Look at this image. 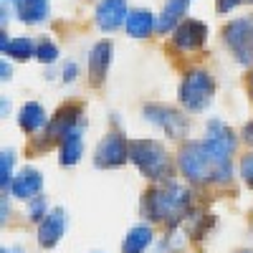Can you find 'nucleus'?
<instances>
[{
    "label": "nucleus",
    "instance_id": "f257e3e1",
    "mask_svg": "<svg viewBox=\"0 0 253 253\" xmlns=\"http://www.w3.org/2000/svg\"><path fill=\"white\" fill-rule=\"evenodd\" d=\"M190 208V190L182 185H162L144 193V213L152 220H180Z\"/></svg>",
    "mask_w": 253,
    "mask_h": 253
},
{
    "label": "nucleus",
    "instance_id": "f03ea898",
    "mask_svg": "<svg viewBox=\"0 0 253 253\" xmlns=\"http://www.w3.org/2000/svg\"><path fill=\"white\" fill-rule=\"evenodd\" d=\"M203 144H205L210 160H213L215 180H218V182L230 180V155L236 152V134L230 132L223 122L213 119V122H208Z\"/></svg>",
    "mask_w": 253,
    "mask_h": 253
},
{
    "label": "nucleus",
    "instance_id": "7ed1b4c3",
    "mask_svg": "<svg viewBox=\"0 0 253 253\" xmlns=\"http://www.w3.org/2000/svg\"><path fill=\"white\" fill-rule=\"evenodd\" d=\"M129 160L139 167V172L144 177H150L155 182L167 180L172 172L167 150L157 139H132L129 142Z\"/></svg>",
    "mask_w": 253,
    "mask_h": 253
},
{
    "label": "nucleus",
    "instance_id": "20e7f679",
    "mask_svg": "<svg viewBox=\"0 0 253 253\" xmlns=\"http://www.w3.org/2000/svg\"><path fill=\"white\" fill-rule=\"evenodd\" d=\"M215 94V81L213 74L205 69H193L187 71L182 84H180V104L187 112H203Z\"/></svg>",
    "mask_w": 253,
    "mask_h": 253
},
{
    "label": "nucleus",
    "instance_id": "39448f33",
    "mask_svg": "<svg viewBox=\"0 0 253 253\" xmlns=\"http://www.w3.org/2000/svg\"><path fill=\"white\" fill-rule=\"evenodd\" d=\"M177 165L190 182H208L215 177L213 160H210L203 142H187L177 155Z\"/></svg>",
    "mask_w": 253,
    "mask_h": 253
},
{
    "label": "nucleus",
    "instance_id": "423d86ee",
    "mask_svg": "<svg viewBox=\"0 0 253 253\" xmlns=\"http://www.w3.org/2000/svg\"><path fill=\"white\" fill-rule=\"evenodd\" d=\"M223 41H225V46L233 51L238 63L253 66V15L230 20L223 28Z\"/></svg>",
    "mask_w": 253,
    "mask_h": 253
},
{
    "label": "nucleus",
    "instance_id": "0eeeda50",
    "mask_svg": "<svg viewBox=\"0 0 253 253\" xmlns=\"http://www.w3.org/2000/svg\"><path fill=\"white\" fill-rule=\"evenodd\" d=\"M144 119H150L155 126H160V129L167 137H172V139L185 137L187 129H190L187 119L180 112H175L172 107H165V104H147L144 107Z\"/></svg>",
    "mask_w": 253,
    "mask_h": 253
},
{
    "label": "nucleus",
    "instance_id": "6e6552de",
    "mask_svg": "<svg viewBox=\"0 0 253 253\" xmlns=\"http://www.w3.org/2000/svg\"><path fill=\"white\" fill-rule=\"evenodd\" d=\"M208 38V26L195 18H182L177 28L172 31V46L177 51H198Z\"/></svg>",
    "mask_w": 253,
    "mask_h": 253
},
{
    "label": "nucleus",
    "instance_id": "1a4fd4ad",
    "mask_svg": "<svg viewBox=\"0 0 253 253\" xmlns=\"http://www.w3.org/2000/svg\"><path fill=\"white\" fill-rule=\"evenodd\" d=\"M126 160H129V142H124V137L119 134H107L94 152L96 167H107V170L124 165Z\"/></svg>",
    "mask_w": 253,
    "mask_h": 253
},
{
    "label": "nucleus",
    "instance_id": "9d476101",
    "mask_svg": "<svg viewBox=\"0 0 253 253\" xmlns=\"http://www.w3.org/2000/svg\"><path fill=\"white\" fill-rule=\"evenodd\" d=\"M63 233H66V213L61 208H53L51 213L38 223V243L43 248H53Z\"/></svg>",
    "mask_w": 253,
    "mask_h": 253
},
{
    "label": "nucleus",
    "instance_id": "9b49d317",
    "mask_svg": "<svg viewBox=\"0 0 253 253\" xmlns=\"http://www.w3.org/2000/svg\"><path fill=\"white\" fill-rule=\"evenodd\" d=\"M126 0H101L96 5V26L101 31H114L126 23Z\"/></svg>",
    "mask_w": 253,
    "mask_h": 253
},
{
    "label": "nucleus",
    "instance_id": "f8f14e48",
    "mask_svg": "<svg viewBox=\"0 0 253 253\" xmlns=\"http://www.w3.org/2000/svg\"><path fill=\"white\" fill-rule=\"evenodd\" d=\"M41 187H43V175H41L36 167H23V170L13 177L10 193L18 200H33L41 193Z\"/></svg>",
    "mask_w": 253,
    "mask_h": 253
},
{
    "label": "nucleus",
    "instance_id": "ddd939ff",
    "mask_svg": "<svg viewBox=\"0 0 253 253\" xmlns=\"http://www.w3.org/2000/svg\"><path fill=\"white\" fill-rule=\"evenodd\" d=\"M81 114H84L81 104H66V107H61L56 112V117L48 122V139L66 137V132H71L79 122H84Z\"/></svg>",
    "mask_w": 253,
    "mask_h": 253
},
{
    "label": "nucleus",
    "instance_id": "4468645a",
    "mask_svg": "<svg viewBox=\"0 0 253 253\" xmlns=\"http://www.w3.org/2000/svg\"><path fill=\"white\" fill-rule=\"evenodd\" d=\"M112 63V41H99L94 43L89 53V76H91V86H101L104 76L109 71Z\"/></svg>",
    "mask_w": 253,
    "mask_h": 253
},
{
    "label": "nucleus",
    "instance_id": "2eb2a0df",
    "mask_svg": "<svg viewBox=\"0 0 253 253\" xmlns=\"http://www.w3.org/2000/svg\"><path fill=\"white\" fill-rule=\"evenodd\" d=\"M84 122H79L71 132H66V137H61V165L63 167H71L81 160L84 155Z\"/></svg>",
    "mask_w": 253,
    "mask_h": 253
},
{
    "label": "nucleus",
    "instance_id": "dca6fc26",
    "mask_svg": "<svg viewBox=\"0 0 253 253\" xmlns=\"http://www.w3.org/2000/svg\"><path fill=\"white\" fill-rule=\"evenodd\" d=\"M190 3H193V0H167V3H165V10H162V15H160V20H157V26H155V31H157V33L175 31L177 23L182 20V15L187 13V5H190Z\"/></svg>",
    "mask_w": 253,
    "mask_h": 253
},
{
    "label": "nucleus",
    "instance_id": "f3484780",
    "mask_svg": "<svg viewBox=\"0 0 253 253\" xmlns=\"http://www.w3.org/2000/svg\"><path fill=\"white\" fill-rule=\"evenodd\" d=\"M18 124L23 132H38L41 126L46 124V109L41 107L38 101H26L23 107H20V114H18Z\"/></svg>",
    "mask_w": 253,
    "mask_h": 253
},
{
    "label": "nucleus",
    "instance_id": "a211bd4d",
    "mask_svg": "<svg viewBox=\"0 0 253 253\" xmlns=\"http://www.w3.org/2000/svg\"><path fill=\"white\" fill-rule=\"evenodd\" d=\"M155 15L150 10H132L129 15H126V33H129L132 38H147L152 31H155Z\"/></svg>",
    "mask_w": 253,
    "mask_h": 253
},
{
    "label": "nucleus",
    "instance_id": "6ab92c4d",
    "mask_svg": "<svg viewBox=\"0 0 253 253\" xmlns=\"http://www.w3.org/2000/svg\"><path fill=\"white\" fill-rule=\"evenodd\" d=\"M18 3V18L28 26L43 23L48 18V0H15Z\"/></svg>",
    "mask_w": 253,
    "mask_h": 253
},
{
    "label": "nucleus",
    "instance_id": "aec40b11",
    "mask_svg": "<svg viewBox=\"0 0 253 253\" xmlns=\"http://www.w3.org/2000/svg\"><path fill=\"white\" fill-rule=\"evenodd\" d=\"M152 243V228L150 225H134L122 241V253H144Z\"/></svg>",
    "mask_w": 253,
    "mask_h": 253
},
{
    "label": "nucleus",
    "instance_id": "412c9836",
    "mask_svg": "<svg viewBox=\"0 0 253 253\" xmlns=\"http://www.w3.org/2000/svg\"><path fill=\"white\" fill-rule=\"evenodd\" d=\"M36 43H33V38L28 36H18V38H10V43L5 48L8 56H13L15 61H28L31 56H36Z\"/></svg>",
    "mask_w": 253,
    "mask_h": 253
},
{
    "label": "nucleus",
    "instance_id": "4be33fe9",
    "mask_svg": "<svg viewBox=\"0 0 253 253\" xmlns=\"http://www.w3.org/2000/svg\"><path fill=\"white\" fill-rule=\"evenodd\" d=\"M13 162H15L13 150H3V155H0V185H3V190L13 185Z\"/></svg>",
    "mask_w": 253,
    "mask_h": 253
},
{
    "label": "nucleus",
    "instance_id": "5701e85b",
    "mask_svg": "<svg viewBox=\"0 0 253 253\" xmlns=\"http://www.w3.org/2000/svg\"><path fill=\"white\" fill-rule=\"evenodd\" d=\"M36 58H38V61H43V63H53V61L58 58V48H56L53 41H48V38L41 41L38 48H36Z\"/></svg>",
    "mask_w": 253,
    "mask_h": 253
},
{
    "label": "nucleus",
    "instance_id": "b1692460",
    "mask_svg": "<svg viewBox=\"0 0 253 253\" xmlns=\"http://www.w3.org/2000/svg\"><path fill=\"white\" fill-rule=\"evenodd\" d=\"M46 208H48V205H46V198H33V200H31V220H38V223L43 220V218L48 215Z\"/></svg>",
    "mask_w": 253,
    "mask_h": 253
},
{
    "label": "nucleus",
    "instance_id": "393cba45",
    "mask_svg": "<svg viewBox=\"0 0 253 253\" xmlns=\"http://www.w3.org/2000/svg\"><path fill=\"white\" fill-rule=\"evenodd\" d=\"M241 177L246 180L248 187H253V152L241 160Z\"/></svg>",
    "mask_w": 253,
    "mask_h": 253
},
{
    "label": "nucleus",
    "instance_id": "a878e982",
    "mask_svg": "<svg viewBox=\"0 0 253 253\" xmlns=\"http://www.w3.org/2000/svg\"><path fill=\"white\" fill-rule=\"evenodd\" d=\"M238 3H243V0H215V10L218 13H230Z\"/></svg>",
    "mask_w": 253,
    "mask_h": 253
},
{
    "label": "nucleus",
    "instance_id": "bb28decb",
    "mask_svg": "<svg viewBox=\"0 0 253 253\" xmlns=\"http://www.w3.org/2000/svg\"><path fill=\"white\" fill-rule=\"evenodd\" d=\"M76 71H79V69H76V63L69 61L66 66H63V81H69V84H71V81L76 79Z\"/></svg>",
    "mask_w": 253,
    "mask_h": 253
},
{
    "label": "nucleus",
    "instance_id": "cd10ccee",
    "mask_svg": "<svg viewBox=\"0 0 253 253\" xmlns=\"http://www.w3.org/2000/svg\"><path fill=\"white\" fill-rule=\"evenodd\" d=\"M243 137H246V142L248 144H253V119L246 124V129H243Z\"/></svg>",
    "mask_w": 253,
    "mask_h": 253
},
{
    "label": "nucleus",
    "instance_id": "c85d7f7f",
    "mask_svg": "<svg viewBox=\"0 0 253 253\" xmlns=\"http://www.w3.org/2000/svg\"><path fill=\"white\" fill-rule=\"evenodd\" d=\"M0 74H3V81H8V79H10V66H8L5 61H3V66H0Z\"/></svg>",
    "mask_w": 253,
    "mask_h": 253
},
{
    "label": "nucleus",
    "instance_id": "c756f323",
    "mask_svg": "<svg viewBox=\"0 0 253 253\" xmlns=\"http://www.w3.org/2000/svg\"><path fill=\"white\" fill-rule=\"evenodd\" d=\"M248 86H251V94H253V71H251V76H248Z\"/></svg>",
    "mask_w": 253,
    "mask_h": 253
},
{
    "label": "nucleus",
    "instance_id": "7c9ffc66",
    "mask_svg": "<svg viewBox=\"0 0 253 253\" xmlns=\"http://www.w3.org/2000/svg\"><path fill=\"white\" fill-rule=\"evenodd\" d=\"M3 253H13V251H3Z\"/></svg>",
    "mask_w": 253,
    "mask_h": 253
},
{
    "label": "nucleus",
    "instance_id": "2f4dec72",
    "mask_svg": "<svg viewBox=\"0 0 253 253\" xmlns=\"http://www.w3.org/2000/svg\"><path fill=\"white\" fill-rule=\"evenodd\" d=\"M243 253H251V251H243Z\"/></svg>",
    "mask_w": 253,
    "mask_h": 253
},
{
    "label": "nucleus",
    "instance_id": "473e14b6",
    "mask_svg": "<svg viewBox=\"0 0 253 253\" xmlns=\"http://www.w3.org/2000/svg\"><path fill=\"white\" fill-rule=\"evenodd\" d=\"M251 3H253V0H251Z\"/></svg>",
    "mask_w": 253,
    "mask_h": 253
}]
</instances>
